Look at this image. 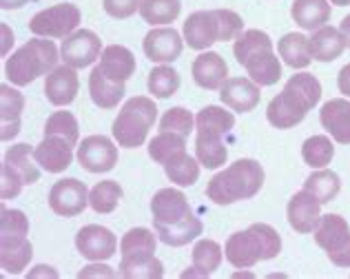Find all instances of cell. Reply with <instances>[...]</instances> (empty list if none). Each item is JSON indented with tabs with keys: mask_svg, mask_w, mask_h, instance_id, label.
<instances>
[{
	"mask_svg": "<svg viewBox=\"0 0 350 279\" xmlns=\"http://www.w3.org/2000/svg\"><path fill=\"white\" fill-rule=\"evenodd\" d=\"M321 100V85L312 73H295L286 87L269 102L266 118L275 129H293L304 122Z\"/></svg>",
	"mask_w": 350,
	"mask_h": 279,
	"instance_id": "6da1fadb",
	"label": "cell"
},
{
	"mask_svg": "<svg viewBox=\"0 0 350 279\" xmlns=\"http://www.w3.org/2000/svg\"><path fill=\"white\" fill-rule=\"evenodd\" d=\"M264 169L257 160L242 157V160L226 166L222 173L213 175V180L206 186V198L217 207L251 200L264 186Z\"/></svg>",
	"mask_w": 350,
	"mask_h": 279,
	"instance_id": "7a4b0ae2",
	"label": "cell"
},
{
	"mask_svg": "<svg viewBox=\"0 0 350 279\" xmlns=\"http://www.w3.org/2000/svg\"><path fill=\"white\" fill-rule=\"evenodd\" d=\"M184 40L196 51H206L215 42L237 40L244 34L242 16L233 9H208V12H193L184 21Z\"/></svg>",
	"mask_w": 350,
	"mask_h": 279,
	"instance_id": "3957f363",
	"label": "cell"
},
{
	"mask_svg": "<svg viewBox=\"0 0 350 279\" xmlns=\"http://www.w3.org/2000/svg\"><path fill=\"white\" fill-rule=\"evenodd\" d=\"M235 60L246 69L248 78L260 87H273L282 78V64L273 51V40L266 31L246 29L233 44Z\"/></svg>",
	"mask_w": 350,
	"mask_h": 279,
	"instance_id": "277c9868",
	"label": "cell"
},
{
	"mask_svg": "<svg viewBox=\"0 0 350 279\" xmlns=\"http://www.w3.org/2000/svg\"><path fill=\"white\" fill-rule=\"evenodd\" d=\"M282 253V237L271 224H251L226 239L224 255L235 268H253L257 262H269Z\"/></svg>",
	"mask_w": 350,
	"mask_h": 279,
	"instance_id": "5b68a950",
	"label": "cell"
},
{
	"mask_svg": "<svg viewBox=\"0 0 350 279\" xmlns=\"http://www.w3.org/2000/svg\"><path fill=\"white\" fill-rule=\"evenodd\" d=\"M235 127V116L231 111L219 109L215 105H208L196 116V157L202 166L215 171L219 166H224L228 157V148L222 142L226 133H231Z\"/></svg>",
	"mask_w": 350,
	"mask_h": 279,
	"instance_id": "8992f818",
	"label": "cell"
},
{
	"mask_svg": "<svg viewBox=\"0 0 350 279\" xmlns=\"http://www.w3.org/2000/svg\"><path fill=\"white\" fill-rule=\"evenodd\" d=\"M60 49L53 40L47 38H31L25 42L12 58L5 62V76L14 87H27L33 80H38L44 73H51L58 67Z\"/></svg>",
	"mask_w": 350,
	"mask_h": 279,
	"instance_id": "52a82bcc",
	"label": "cell"
},
{
	"mask_svg": "<svg viewBox=\"0 0 350 279\" xmlns=\"http://www.w3.org/2000/svg\"><path fill=\"white\" fill-rule=\"evenodd\" d=\"M158 120V107L146 96H135L126 100V105L120 109L113 120V137L120 146L137 148L146 142L149 131Z\"/></svg>",
	"mask_w": 350,
	"mask_h": 279,
	"instance_id": "ba28073f",
	"label": "cell"
},
{
	"mask_svg": "<svg viewBox=\"0 0 350 279\" xmlns=\"http://www.w3.org/2000/svg\"><path fill=\"white\" fill-rule=\"evenodd\" d=\"M38 162L33 157L31 144H14L7 148L3 157V171H0V195L3 200H14L23 186L36 184L40 180Z\"/></svg>",
	"mask_w": 350,
	"mask_h": 279,
	"instance_id": "9c48e42d",
	"label": "cell"
},
{
	"mask_svg": "<svg viewBox=\"0 0 350 279\" xmlns=\"http://www.w3.org/2000/svg\"><path fill=\"white\" fill-rule=\"evenodd\" d=\"M315 241L326 250L328 259L339 268H350V226L342 215L328 213L319 217Z\"/></svg>",
	"mask_w": 350,
	"mask_h": 279,
	"instance_id": "30bf717a",
	"label": "cell"
},
{
	"mask_svg": "<svg viewBox=\"0 0 350 279\" xmlns=\"http://www.w3.org/2000/svg\"><path fill=\"white\" fill-rule=\"evenodd\" d=\"M80 25V9L71 3H60L42 9L29 21L31 34L40 38H67Z\"/></svg>",
	"mask_w": 350,
	"mask_h": 279,
	"instance_id": "8fae6325",
	"label": "cell"
},
{
	"mask_svg": "<svg viewBox=\"0 0 350 279\" xmlns=\"http://www.w3.org/2000/svg\"><path fill=\"white\" fill-rule=\"evenodd\" d=\"M89 189L76 178L58 180L49 191V209L60 217H76L89 207Z\"/></svg>",
	"mask_w": 350,
	"mask_h": 279,
	"instance_id": "7c38bea8",
	"label": "cell"
},
{
	"mask_svg": "<svg viewBox=\"0 0 350 279\" xmlns=\"http://www.w3.org/2000/svg\"><path fill=\"white\" fill-rule=\"evenodd\" d=\"M103 55V42L91 29H76L67 38H62L60 58L73 69H85Z\"/></svg>",
	"mask_w": 350,
	"mask_h": 279,
	"instance_id": "4fadbf2b",
	"label": "cell"
},
{
	"mask_svg": "<svg viewBox=\"0 0 350 279\" xmlns=\"http://www.w3.org/2000/svg\"><path fill=\"white\" fill-rule=\"evenodd\" d=\"M76 157L89 173H109L118 164V146L107 135H89L78 144Z\"/></svg>",
	"mask_w": 350,
	"mask_h": 279,
	"instance_id": "5bb4252c",
	"label": "cell"
},
{
	"mask_svg": "<svg viewBox=\"0 0 350 279\" xmlns=\"http://www.w3.org/2000/svg\"><path fill=\"white\" fill-rule=\"evenodd\" d=\"M76 248L82 257L91 259V262H105L116 255L118 239L107 226L87 224L76 232Z\"/></svg>",
	"mask_w": 350,
	"mask_h": 279,
	"instance_id": "9a60e30c",
	"label": "cell"
},
{
	"mask_svg": "<svg viewBox=\"0 0 350 279\" xmlns=\"http://www.w3.org/2000/svg\"><path fill=\"white\" fill-rule=\"evenodd\" d=\"M286 217L288 224L295 232L306 235V232H315L319 217H321V204L312 193L306 189H301L299 193H295L288 207H286Z\"/></svg>",
	"mask_w": 350,
	"mask_h": 279,
	"instance_id": "2e32d148",
	"label": "cell"
},
{
	"mask_svg": "<svg viewBox=\"0 0 350 279\" xmlns=\"http://www.w3.org/2000/svg\"><path fill=\"white\" fill-rule=\"evenodd\" d=\"M182 46H184V42L173 27H158V29H151L144 36V42H142L146 58L151 62H160V64H171L178 60L182 55Z\"/></svg>",
	"mask_w": 350,
	"mask_h": 279,
	"instance_id": "e0dca14e",
	"label": "cell"
},
{
	"mask_svg": "<svg viewBox=\"0 0 350 279\" xmlns=\"http://www.w3.org/2000/svg\"><path fill=\"white\" fill-rule=\"evenodd\" d=\"M151 215L155 224H178L187 220L191 213L189 200L178 189H160L151 200Z\"/></svg>",
	"mask_w": 350,
	"mask_h": 279,
	"instance_id": "ac0fdd59",
	"label": "cell"
},
{
	"mask_svg": "<svg viewBox=\"0 0 350 279\" xmlns=\"http://www.w3.org/2000/svg\"><path fill=\"white\" fill-rule=\"evenodd\" d=\"M78 73L69 64H60L51 73H47L44 80V96L53 107H69L78 96Z\"/></svg>",
	"mask_w": 350,
	"mask_h": 279,
	"instance_id": "d6986e66",
	"label": "cell"
},
{
	"mask_svg": "<svg viewBox=\"0 0 350 279\" xmlns=\"http://www.w3.org/2000/svg\"><path fill=\"white\" fill-rule=\"evenodd\" d=\"M33 157H36V162L40 164L42 171L62 173V171H67L73 162V146L62 137L44 135L42 142L33 148Z\"/></svg>",
	"mask_w": 350,
	"mask_h": 279,
	"instance_id": "ffe728a7",
	"label": "cell"
},
{
	"mask_svg": "<svg viewBox=\"0 0 350 279\" xmlns=\"http://www.w3.org/2000/svg\"><path fill=\"white\" fill-rule=\"evenodd\" d=\"M219 98L228 109L237 111V114H248L260 105L262 91L260 85L251 78H228L219 89Z\"/></svg>",
	"mask_w": 350,
	"mask_h": 279,
	"instance_id": "44dd1931",
	"label": "cell"
},
{
	"mask_svg": "<svg viewBox=\"0 0 350 279\" xmlns=\"http://www.w3.org/2000/svg\"><path fill=\"white\" fill-rule=\"evenodd\" d=\"M191 71H193L196 85L206 91L222 89V85L228 80V67L217 51H204L202 55H198Z\"/></svg>",
	"mask_w": 350,
	"mask_h": 279,
	"instance_id": "7402d4cb",
	"label": "cell"
},
{
	"mask_svg": "<svg viewBox=\"0 0 350 279\" xmlns=\"http://www.w3.org/2000/svg\"><path fill=\"white\" fill-rule=\"evenodd\" d=\"M33 257L27 235H0V266L7 275H21Z\"/></svg>",
	"mask_w": 350,
	"mask_h": 279,
	"instance_id": "603a6c76",
	"label": "cell"
},
{
	"mask_svg": "<svg viewBox=\"0 0 350 279\" xmlns=\"http://www.w3.org/2000/svg\"><path fill=\"white\" fill-rule=\"evenodd\" d=\"M319 122L337 144H350V102L344 98L328 100L319 111Z\"/></svg>",
	"mask_w": 350,
	"mask_h": 279,
	"instance_id": "cb8c5ba5",
	"label": "cell"
},
{
	"mask_svg": "<svg viewBox=\"0 0 350 279\" xmlns=\"http://www.w3.org/2000/svg\"><path fill=\"white\" fill-rule=\"evenodd\" d=\"M100 69L109 78L116 82H126L135 73V55L122 44H109L107 49H103L100 55Z\"/></svg>",
	"mask_w": 350,
	"mask_h": 279,
	"instance_id": "d4e9b609",
	"label": "cell"
},
{
	"mask_svg": "<svg viewBox=\"0 0 350 279\" xmlns=\"http://www.w3.org/2000/svg\"><path fill=\"white\" fill-rule=\"evenodd\" d=\"M25 109V98L21 91L12 89L9 85L0 87V116H3V142L16 137L21 133V116Z\"/></svg>",
	"mask_w": 350,
	"mask_h": 279,
	"instance_id": "484cf974",
	"label": "cell"
},
{
	"mask_svg": "<svg viewBox=\"0 0 350 279\" xmlns=\"http://www.w3.org/2000/svg\"><path fill=\"white\" fill-rule=\"evenodd\" d=\"M308 40H310L312 60H317V62H333L346 49V40H344L342 31L335 29V27H328V25L312 31Z\"/></svg>",
	"mask_w": 350,
	"mask_h": 279,
	"instance_id": "4316f807",
	"label": "cell"
},
{
	"mask_svg": "<svg viewBox=\"0 0 350 279\" xmlns=\"http://www.w3.org/2000/svg\"><path fill=\"white\" fill-rule=\"evenodd\" d=\"M222 246L215 239H200L193 246V266L184 271L182 277H208L213 275L222 264Z\"/></svg>",
	"mask_w": 350,
	"mask_h": 279,
	"instance_id": "83f0119b",
	"label": "cell"
},
{
	"mask_svg": "<svg viewBox=\"0 0 350 279\" xmlns=\"http://www.w3.org/2000/svg\"><path fill=\"white\" fill-rule=\"evenodd\" d=\"M89 93H91V100L94 105H98L100 109H116L118 102L124 98L126 87L124 82H116V80H109L103 69L94 67L89 76Z\"/></svg>",
	"mask_w": 350,
	"mask_h": 279,
	"instance_id": "f1b7e54d",
	"label": "cell"
},
{
	"mask_svg": "<svg viewBox=\"0 0 350 279\" xmlns=\"http://www.w3.org/2000/svg\"><path fill=\"white\" fill-rule=\"evenodd\" d=\"M291 16L301 29L315 31L330 21V3L328 0H295Z\"/></svg>",
	"mask_w": 350,
	"mask_h": 279,
	"instance_id": "f546056e",
	"label": "cell"
},
{
	"mask_svg": "<svg viewBox=\"0 0 350 279\" xmlns=\"http://www.w3.org/2000/svg\"><path fill=\"white\" fill-rule=\"evenodd\" d=\"M158 232V239L167 246H187L189 241L198 239L202 232V220L198 215H189L187 220L178 222V224H155L153 226Z\"/></svg>",
	"mask_w": 350,
	"mask_h": 279,
	"instance_id": "4dcf8cb0",
	"label": "cell"
},
{
	"mask_svg": "<svg viewBox=\"0 0 350 279\" xmlns=\"http://www.w3.org/2000/svg\"><path fill=\"white\" fill-rule=\"evenodd\" d=\"M155 235L149 228H131L120 239V255L122 259H149L155 257Z\"/></svg>",
	"mask_w": 350,
	"mask_h": 279,
	"instance_id": "1f68e13d",
	"label": "cell"
},
{
	"mask_svg": "<svg viewBox=\"0 0 350 279\" xmlns=\"http://www.w3.org/2000/svg\"><path fill=\"white\" fill-rule=\"evenodd\" d=\"M278 51L282 55V60L293 69H306L312 62L310 40L304 34H286L278 42Z\"/></svg>",
	"mask_w": 350,
	"mask_h": 279,
	"instance_id": "d6a6232c",
	"label": "cell"
},
{
	"mask_svg": "<svg viewBox=\"0 0 350 279\" xmlns=\"http://www.w3.org/2000/svg\"><path fill=\"white\" fill-rule=\"evenodd\" d=\"M304 189L312 193L319 200V204H328L333 202L339 191H342V180L335 171L328 169H317L315 173H310L306 182H304Z\"/></svg>",
	"mask_w": 350,
	"mask_h": 279,
	"instance_id": "836d02e7",
	"label": "cell"
},
{
	"mask_svg": "<svg viewBox=\"0 0 350 279\" xmlns=\"http://www.w3.org/2000/svg\"><path fill=\"white\" fill-rule=\"evenodd\" d=\"M187 151V137L180 133H171V131H160L149 142V155L153 162L158 164H167L173 160L175 155H180Z\"/></svg>",
	"mask_w": 350,
	"mask_h": 279,
	"instance_id": "e575fe53",
	"label": "cell"
},
{
	"mask_svg": "<svg viewBox=\"0 0 350 279\" xmlns=\"http://www.w3.org/2000/svg\"><path fill=\"white\" fill-rule=\"evenodd\" d=\"M180 12H182L180 0H142L140 5L142 21L149 23L151 27L171 25L173 21H178Z\"/></svg>",
	"mask_w": 350,
	"mask_h": 279,
	"instance_id": "d590c367",
	"label": "cell"
},
{
	"mask_svg": "<svg viewBox=\"0 0 350 279\" xmlns=\"http://www.w3.org/2000/svg\"><path fill=\"white\" fill-rule=\"evenodd\" d=\"M164 173H167V178L173 184L193 186L200 180V160H196V157H191L187 151H184L164 164Z\"/></svg>",
	"mask_w": 350,
	"mask_h": 279,
	"instance_id": "8d00e7d4",
	"label": "cell"
},
{
	"mask_svg": "<svg viewBox=\"0 0 350 279\" xmlns=\"http://www.w3.org/2000/svg\"><path fill=\"white\" fill-rule=\"evenodd\" d=\"M120 200H122V186L113 180H103L96 184L89 193V207L100 215H109L118 209Z\"/></svg>",
	"mask_w": 350,
	"mask_h": 279,
	"instance_id": "74e56055",
	"label": "cell"
},
{
	"mask_svg": "<svg viewBox=\"0 0 350 279\" xmlns=\"http://www.w3.org/2000/svg\"><path fill=\"white\" fill-rule=\"evenodd\" d=\"M301 157L310 169H326L335 157V144L326 135H312L304 142Z\"/></svg>",
	"mask_w": 350,
	"mask_h": 279,
	"instance_id": "f35d334b",
	"label": "cell"
},
{
	"mask_svg": "<svg viewBox=\"0 0 350 279\" xmlns=\"http://www.w3.org/2000/svg\"><path fill=\"white\" fill-rule=\"evenodd\" d=\"M146 85H149L151 96L160 98V100H167V98L175 96V93H178V89H180V73L175 71L173 67L160 64V67L151 69Z\"/></svg>",
	"mask_w": 350,
	"mask_h": 279,
	"instance_id": "ab89813d",
	"label": "cell"
},
{
	"mask_svg": "<svg viewBox=\"0 0 350 279\" xmlns=\"http://www.w3.org/2000/svg\"><path fill=\"white\" fill-rule=\"evenodd\" d=\"M44 135L62 137V140H67L71 146H76L80 137L76 116H73L71 111H56V114H51L47 118V122H44Z\"/></svg>",
	"mask_w": 350,
	"mask_h": 279,
	"instance_id": "60d3db41",
	"label": "cell"
},
{
	"mask_svg": "<svg viewBox=\"0 0 350 279\" xmlns=\"http://www.w3.org/2000/svg\"><path fill=\"white\" fill-rule=\"evenodd\" d=\"M120 277L126 279H160L164 277V266L158 257L149 259H122L120 262Z\"/></svg>",
	"mask_w": 350,
	"mask_h": 279,
	"instance_id": "b9f144b4",
	"label": "cell"
},
{
	"mask_svg": "<svg viewBox=\"0 0 350 279\" xmlns=\"http://www.w3.org/2000/svg\"><path fill=\"white\" fill-rule=\"evenodd\" d=\"M160 131H171V133H180L184 137H189V133L196 129V118L189 109L184 107H173L160 120Z\"/></svg>",
	"mask_w": 350,
	"mask_h": 279,
	"instance_id": "7bdbcfd3",
	"label": "cell"
},
{
	"mask_svg": "<svg viewBox=\"0 0 350 279\" xmlns=\"http://www.w3.org/2000/svg\"><path fill=\"white\" fill-rule=\"evenodd\" d=\"M29 232V220L23 211L3 207L0 217V235H27Z\"/></svg>",
	"mask_w": 350,
	"mask_h": 279,
	"instance_id": "ee69618b",
	"label": "cell"
},
{
	"mask_svg": "<svg viewBox=\"0 0 350 279\" xmlns=\"http://www.w3.org/2000/svg\"><path fill=\"white\" fill-rule=\"evenodd\" d=\"M140 5H142V0H103L105 12L111 18H118V21L131 18L137 9H140Z\"/></svg>",
	"mask_w": 350,
	"mask_h": 279,
	"instance_id": "f6af8a7d",
	"label": "cell"
},
{
	"mask_svg": "<svg viewBox=\"0 0 350 279\" xmlns=\"http://www.w3.org/2000/svg\"><path fill=\"white\" fill-rule=\"evenodd\" d=\"M337 87H339V91L344 93V96L350 98V62L346 64V67H342V71H339V76H337Z\"/></svg>",
	"mask_w": 350,
	"mask_h": 279,
	"instance_id": "bcb514c9",
	"label": "cell"
},
{
	"mask_svg": "<svg viewBox=\"0 0 350 279\" xmlns=\"http://www.w3.org/2000/svg\"><path fill=\"white\" fill-rule=\"evenodd\" d=\"M91 275H107V277H111L113 273L109 271V266H87L85 271H80L78 277H91Z\"/></svg>",
	"mask_w": 350,
	"mask_h": 279,
	"instance_id": "7dc6e473",
	"label": "cell"
},
{
	"mask_svg": "<svg viewBox=\"0 0 350 279\" xmlns=\"http://www.w3.org/2000/svg\"><path fill=\"white\" fill-rule=\"evenodd\" d=\"M339 31H342V36H344V40H346V46L350 49V14L344 18L342 21V25H339Z\"/></svg>",
	"mask_w": 350,
	"mask_h": 279,
	"instance_id": "c3c4849f",
	"label": "cell"
},
{
	"mask_svg": "<svg viewBox=\"0 0 350 279\" xmlns=\"http://www.w3.org/2000/svg\"><path fill=\"white\" fill-rule=\"evenodd\" d=\"M40 275H49V277H58L56 271H51V266H36V271L29 273V277H40Z\"/></svg>",
	"mask_w": 350,
	"mask_h": 279,
	"instance_id": "681fc988",
	"label": "cell"
},
{
	"mask_svg": "<svg viewBox=\"0 0 350 279\" xmlns=\"http://www.w3.org/2000/svg\"><path fill=\"white\" fill-rule=\"evenodd\" d=\"M27 3H29V0H0V7L3 9H21Z\"/></svg>",
	"mask_w": 350,
	"mask_h": 279,
	"instance_id": "f907efd6",
	"label": "cell"
},
{
	"mask_svg": "<svg viewBox=\"0 0 350 279\" xmlns=\"http://www.w3.org/2000/svg\"><path fill=\"white\" fill-rule=\"evenodd\" d=\"M333 5H337V7H348L350 5V0H330Z\"/></svg>",
	"mask_w": 350,
	"mask_h": 279,
	"instance_id": "816d5d0a",
	"label": "cell"
}]
</instances>
